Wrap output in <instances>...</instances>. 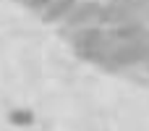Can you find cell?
<instances>
[{
    "mask_svg": "<svg viewBox=\"0 0 149 131\" xmlns=\"http://www.w3.org/2000/svg\"><path fill=\"white\" fill-rule=\"evenodd\" d=\"M10 123H16V126H31L34 123V113L31 110H26V108H16V110H10Z\"/></svg>",
    "mask_w": 149,
    "mask_h": 131,
    "instance_id": "1",
    "label": "cell"
},
{
    "mask_svg": "<svg viewBox=\"0 0 149 131\" xmlns=\"http://www.w3.org/2000/svg\"><path fill=\"white\" fill-rule=\"evenodd\" d=\"M68 8H73V3H71V0H55V5H50V11H47V16H45V18H47V21L60 18Z\"/></svg>",
    "mask_w": 149,
    "mask_h": 131,
    "instance_id": "2",
    "label": "cell"
},
{
    "mask_svg": "<svg viewBox=\"0 0 149 131\" xmlns=\"http://www.w3.org/2000/svg\"><path fill=\"white\" fill-rule=\"evenodd\" d=\"M50 0H26V5H34V8H42V5H47Z\"/></svg>",
    "mask_w": 149,
    "mask_h": 131,
    "instance_id": "3",
    "label": "cell"
}]
</instances>
